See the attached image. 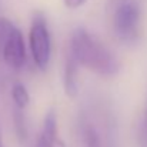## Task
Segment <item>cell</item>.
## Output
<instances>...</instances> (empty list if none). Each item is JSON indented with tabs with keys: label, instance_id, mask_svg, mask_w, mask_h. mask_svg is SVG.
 Returning <instances> with one entry per match:
<instances>
[{
	"label": "cell",
	"instance_id": "6da1fadb",
	"mask_svg": "<svg viewBox=\"0 0 147 147\" xmlns=\"http://www.w3.org/2000/svg\"><path fill=\"white\" fill-rule=\"evenodd\" d=\"M69 53L79 66L103 77H111L120 71V63L116 54L100 39L83 27H77L71 33Z\"/></svg>",
	"mask_w": 147,
	"mask_h": 147
},
{
	"label": "cell",
	"instance_id": "7a4b0ae2",
	"mask_svg": "<svg viewBox=\"0 0 147 147\" xmlns=\"http://www.w3.org/2000/svg\"><path fill=\"white\" fill-rule=\"evenodd\" d=\"M142 10L134 0H120L113 11V30L117 39L127 45L134 46L140 40Z\"/></svg>",
	"mask_w": 147,
	"mask_h": 147
},
{
	"label": "cell",
	"instance_id": "3957f363",
	"mask_svg": "<svg viewBox=\"0 0 147 147\" xmlns=\"http://www.w3.org/2000/svg\"><path fill=\"white\" fill-rule=\"evenodd\" d=\"M1 23V47L0 56L4 63L14 70H20L27 60L26 45L22 32L7 19L0 17Z\"/></svg>",
	"mask_w": 147,
	"mask_h": 147
},
{
	"label": "cell",
	"instance_id": "277c9868",
	"mask_svg": "<svg viewBox=\"0 0 147 147\" xmlns=\"http://www.w3.org/2000/svg\"><path fill=\"white\" fill-rule=\"evenodd\" d=\"M29 43H30V51L34 64L40 70H46L50 63L51 40H50L47 22L43 14H36L33 17L30 34H29Z\"/></svg>",
	"mask_w": 147,
	"mask_h": 147
},
{
	"label": "cell",
	"instance_id": "5b68a950",
	"mask_svg": "<svg viewBox=\"0 0 147 147\" xmlns=\"http://www.w3.org/2000/svg\"><path fill=\"white\" fill-rule=\"evenodd\" d=\"M80 137L84 147H113L110 117L97 121L90 111L80 117Z\"/></svg>",
	"mask_w": 147,
	"mask_h": 147
},
{
	"label": "cell",
	"instance_id": "8992f818",
	"mask_svg": "<svg viewBox=\"0 0 147 147\" xmlns=\"http://www.w3.org/2000/svg\"><path fill=\"white\" fill-rule=\"evenodd\" d=\"M57 139V117L54 109H50L45 117L43 129L37 137L36 147H54Z\"/></svg>",
	"mask_w": 147,
	"mask_h": 147
},
{
	"label": "cell",
	"instance_id": "52a82bcc",
	"mask_svg": "<svg viewBox=\"0 0 147 147\" xmlns=\"http://www.w3.org/2000/svg\"><path fill=\"white\" fill-rule=\"evenodd\" d=\"M77 69L79 64L73 59V56L67 51L66 64H64V74H63V86L69 97H76L79 93V83H77Z\"/></svg>",
	"mask_w": 147,
	"mask_h": 147
},
{
	"label": "cell",
	"instance_id": "ba28073f",
	"mask_svg": "<svg viewBox=\"0 0 147 147\" xmlns=\"http://www.w3.org/2000/svg\"><path fill=\"white\" fill-rule=\"evenodd\" d=\"M11 98H13V103H14L16 109H20V110H24L26 106L29 104V100H30L27 89L22 83L13 84V87H11Z\"/></svg>",
	"mask_w": 147,
	"mask_h": 147
},
{
	"label": "cell",
	"instance_id": "9c48e42d",
	"mask_svg": "<svg viewBox=\"0 0 147 147\" xmlns=\"http://www.w3.org/2000/svg\"><path fill=\"white\" fill-rule=\"evenodd\" d=\"M14 124H16L19 137L24 140L27 136V129H26V120H24L23 110H20V109H16V111H14Z\"/></svg>",
	"mask_w": 147,
	"mask_h": 147
},
{
	"label": "cell",
	"instance_id": "30bf717a",
	"mask_svg": "<svg viewBox=\"0 0 147 147\" xmlns=\"http://www.w3.org/2000/svg\"><path fill=\"white\" fill-rule=\"evenodd\" d=\"M137 140H139L140 147H147V104H146V110L143 113V117H142V121L139 124Z\"/></svg>",
	"mask_w": 147,
	"mask_h": 147
},
{
	"label": "cell",
	"instance_id": "8fae6325",
	"mask_svg": "<svg viewBox=\"0 0 147 147\" xmlns=\"http://www.w3.org/2000/svg\"><path fill=\"white\" fill-rule=\"evenodd\" d=\"M86 3V0H64V4L70 9H77L80 6H83Z\"/></svg>",
	"mask_w": 147,
	"mask_h": 147
}]
</instances>
